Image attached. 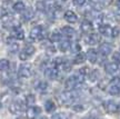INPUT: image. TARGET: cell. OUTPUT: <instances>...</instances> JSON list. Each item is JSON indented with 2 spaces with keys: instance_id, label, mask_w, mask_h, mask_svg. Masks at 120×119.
<instances>
[{
  "instance_id": "6da1fadb",
  "label": "cell",
  "mask_w": 120,
  "mask_h": 119,
  "mask_svg": "<svg viewBox=\"0 0 120 119\" xmlns=\"http://www.w3.org/2000/svg\"><path fill=\"white\" fill-rule=\"evenodd\" d=\"M82 81H83V75L82 73L78 75V76L69 77L68 79L66 80V82H64V87H66L67 90H72L76 88V86L79 85Z\"/></svg>"
},
{
  "instance_id": "7a4b0ae2",
  "label": "cell",
  "mask_w": 120,
  "mask_h": 119,
  "mask_svg": "<svg viewBox=\"0 0 120 119\" xmlns=\"http://www.w3.org/2000/svg\"><path fill=\"white\" fill-rule=\"evenodd\" d=\"M34 51H36V48L34 46H31V45H28V46L23 48V50L19 52V58L21 60H27L30 56L34 55Z\"/></svg>"
},
{
  "instance_id": "3957f363",
  "label": "cell",
  "mask_w": 120,
  "mask_h": 119,
  "mask_svg": "<svg viewBox=\"0 0 120 119\" xmlns=\"http://www.w3.org/2000/svg\"><path fill=\"white\" fill-rule=\"evenodd\" d=\"M18 75L22 78H29L32 75V68H31V65L27 64V65H21L19 67L18 70Z\"/></svg>"
},
{
  "instance_id": "277c9868",
  "label": "cell",
  "mask_w": 120,
  "mask_h": 119,
  "mask_svg": "<svg viewBox=\"0 0 120 119\" xmlns=\"http://www.w3.org/2000/svg\"><path fill=\"white\" fill-rule=\"evenodd\" d=\"M43 36V30L40 26H36L34 27L31 31H30V38L36 40V39H41Z\"/></svg>"
},
{
  "instance_id": "5b68a950",
  "label": "cell",
  "mask_w": 120,
  "mask_h": 119,
  "mask_svg": "<svg viewBox=\"0 0 120 119\" xmlns=\"http://www.w3.org/2000/svg\"><path fill=\"white\" fill-rule=\"evenodd\" d=\"M103 107H105L106 111L109 112V114H115V112L119 110V106L113 101H106L103 104Z\"/></svg>"
},
{
  "instance_id": "8992f818",
  "label": "cell",
  "mask_w": 120,
  "mask_h": 119,
  "mask_svg": "<svg viewBox=\"0 0 120 119\" xmlns=\"http://www.w3.org/2000/svg\"><path fill=\"white\" fill-rule=\"evenodd\" d=\"M75 95L71 94V92H62V94H60L59 96V99L61 100L62 104H66V105H68V104H71V102L75 100Z\"/></svg>"
},
{
  "instance_id": "52a82bcc",
  "label": "cell",
  "mask_w": 120,
  "mask_h": 119,
  "mask_svg": "<svg viewBox=\"0 0 120 119\" xmlns=\"http://www.w3.org/2000/svg\"><path fill=\"white\" fill-rule=\"evenodd\" d=\"M22 108H23V106H22V104L20 101H13V102L10 104V106H9V110H10L11 114L17 115V114H19V112L22 110Z\"/></svg>"
},
{
  "instance_id": "ba28073f",
  "label": "cell",
  "mask_w": 120,
  "mask_h": 119,
  "mask_svg": "<svg viewBox=\"0 0 120 119\" xmlns=\"http://www.w3.org/2000/svg\"><path fill=\"white\" fill-rule=\"evenodd\" d=\"M80 29L85 34H91L92 30H94V26L89 20H83L81 22V25H80Z\"/></svg>"
},
{
  "instance_id": "9c48e42d",
  "label": "cell",
  "mask_w": 120,
  "mask_h": 119,
  "mask_svg": "<svg viewBox=\"0 0 120 119\" xmlns=\"http://www.w3.org/2000/svg\"><path fill=\"white\" fill-rule=\"evenodd\" d=\"M64 19L69 22V23H75V22L78 20V17L77 15L71 11V10H68V11H66L64 12Z\"/></svg>"
},
{
  "instance_id": "30bf717a",
  "label": "cell",
  "mask_w": 120,
  "mask_h": 119,
  "mask_svg": "<svg viewBox=\"0 0 120 119\" xmlns=\"http://www.w3.org/2000/svg\"><path fill=\"white\" fill-rule=\"evenodd\" d=\"M41 112V109L39 108V107H32L30 106L28 108V110H27V116L29 117V118H34V117H37Z\"/></svg>"
},
{
  "instance_id": "8fae6325",
  "label": "cell",
  "mask_w": 120,
  "mask_h": 119,
  "mask_svg": "<svg viewBox=\"0 0 120 119\" xmlns=\"http://www.w3.org/2000/svg\"><path fill=\"white\" fill-rule=\"evenodd\" d=\"M99 50H100V54H102L103 56H108V55H110V52L112 51V47L109 43L105 42V43H101V45H100Z\"/></svg>"
},
{
  "instance_id": "7c38bea8",
  "label": "cell",
  "mask_w": 120,
  "mask_h": 119,
  "mask_svg": "<svg viewBox=\"0 0 120 119\" xmlns=\"http://www.w3.org/2000/svg\"><path fill=\"white\" fill-rule=\"evenodd\" d=\"M118 65L116 64V62H110V64H107L106 65V67H105V69H106V72L107 73H109V75H112V73H115V72L118 71Z\"/></svg>"
},
{
  "instance_id": "4fadbf2b",
  "label": "cell",
  "mask_w": 120,
  "mask_h": 119,
  "mask_svg": "<svg viewBox=\"0 0 120 119\" xmlns=\"http://www.w3.org/2000/svg\"><path fill=\"white\" fill-rule=\"evenodd\" d=\"M87 59L89 60L91 64H94L96 61H97V51L94 50V49H89V50L87 51Z\"/></svg>"
},
{
  "instance_id": "5bb4252c",
  "label": "cell",
  "mask_w": 120,
  "mask_h": 119,
  "mask_svg": "<svg viewBox=\"0 0 120 119\" xmlns=\"http://www.w3.org/2000/svg\"><path fill=\"white\" fill-rule=\"evenodd\" d=\"M12 34H13V37L16 39H18V40H21V39H23V37H25V32H23V30H22L19 26L13 28Z\"/></svg>"
},
{
  "instance_id": "9a60e30c",
  "label": "cell",
  "mask_w": 120,
  "mask_h": 119,
  "mask_svg": "<svg viewBox=\"0 0 120 119\" xmlns=\"http://www.w3.org/2000/svg\"><path fill=\"white\" fill-rule=\"evenodd\" d=\"M99 30H100V34L103 35V36H106V37H109V36H111L112 28L110 27V26L103 25V26H101V27L99 28Z\"/></svg>"
},
{
  "instance_id": "2e32d148",
  "label": "cell",
  "mask_w": 120,
  "mask_h": 119,
  "mask_svg": "<svg viewBox=\"0 0 120 119\" xmlns=\"http://www.w3.org/2000/svg\"><path fill=\"white\" fill-rule=\"evenodd\" d=\"M62 34H64V36H67L68 38H73V37L76 36V31H75L73 28L67 26V27H64V28H62Z\"/></svg>"
},
{
  "instance_id": "e0dca14e",
  "label": "cell",
  "mask_w": 120,
  "mask_h": 119,
  "mask_svg": "<svg viewBox=\"0 0 120 119\" xmlns=\"http://www.w3.org/2000/svg\"><path fill=\"white\" fill-rule=\"evenodd\" d=\"M45 75L50 79H56L57 76H58V71H57L56 68H47L45 71Z\"/></svg>"
},
{
  "instance_id": "ac0fdd59",
  "label": "cell",
  "mask_w": 120,
  "mask_h": 119,
  "mask_svg": "<svg viewBox=\"0 0 120 119\" xmlns=\"http://www.w3.org/2000/svg\"><path fill=\"white\" fill-rule=\"evenodd\" d=\"M22 17H23V19L25 20H27V21H29V20H31L32 18H34V10L32 9L28 8L26 10H23V15H22Z\"/></svg>"
},
{
  "instance_id": "d6986e66",
  "label": "cell",
  "mask_w": 120,
  "mask_h": 119,
  "mask_svg": "<svg viewBox=\"0 0 120 119\" xmlns=\"http://www.w3.org/2000/svg\"><path fill=\"white\" fill-rule=\"evenodd\" d=\"M45 109L47 112H52V111L56 110V105H55V102L52 101V100H48L46 101L45 104Z\"/></svg>"
},
{
  "instance_id": "ffe728a7",
  "label": "cell",
  "mask_w": 120,
  "mask_h": 119,
  "mask_svg": "<svg viewBox=\"0 0 120 119\" xmlns=\"http://www.w3.org/2000/svg\"><path fill=\"white\" fill-rule=\"evenodd\" d=\"M25 9H26V6L22 1H17V2L13 4V10L17 11V12H22Z\"/></svg>"
},
{
  "instance_id": "44dd1931",
  "label": "cell",
  "mask_w": 120,
  "mask_h": 119,
  "mask_svg": "<svg viewBox=\"0 0 120 119\" xmlns=\"http://www.w3.org/2000/svg\"><path fill=\"white\" fill-rule=\"evenodd\" d=\"M86 40H87V43H89V45H96L99 41V36L96 34H91Z\"/></svg>"
},
{
  "instance_id": "7402d4cb",
  "label": "cell",
  "mask_w": 120,
  "mask_h": 119,
  "mask_svg": "<svg viewBox=\"0 0 120 119\" xmlns=\"http://www.w3.org/2000/svg\"><path fill=\"white\" fill-rule=\"evenodd\" d=\"M70 48H71V43H70V41H68V40H64V41H62V42H60L59 49L62 51V52L68 51Z\"/></svg>"
},
{
  "instance_id": "603a6c76",
  "label": "cell",
  "mask_w": 120,
  "mask_h": 119,
  "mask_svg": "<svg viewBox=\"0 0 120 119\" xmlns=\"http://www.w3.org/2000/svg\"><path fill=\"white\" fill-rule=\"evenodd\" d=\"M10 67V62L7 59H0V71L8 70Z\"/></svg>"
},
{
  "instance_id": "cb8c5ba5",
  "label": "cell",
  "mask_w": 120,
  "mask_h": 119,
  "mask_svg": "<svg viewBox=\"0 0 120 119\" xmlns=\"http://www.w3.org/2000/svg\"><path fill=\"white\" fill-rule=\"evenodd\" d=\"M86 60V56L83 55V54H78L76 57H75V60H73V62L76 65H80V64H83V61Z\"/></svg>"
},
{
  "instance_id": "d4e9b609",
  "label": "cell",
  "mask_w": 120,
  "mask_h": 119,
  "mask_svg": "<svg viewBox=\"0 0 120 119\" xmlns=\"http://www.w3.org/2000/svg\"><path fill=\"white\" fill-rule=\"evenodd\" d=\"M108 91H109V94L110 95L116 96V95H118L120 92V88H119V86H117V85H111V86H109Z\"/></svg>"
},
{
  "instance_id": "484cf974",
  "label": "cell",
  "mask_w": 120,
  "mask_h": 119,
  "mask_svg": "<svg viewBox=\"0 0 120 119\" xmlns=\"http://www.w3.org/2000/svg\"><path fill=\"white\" fill-rule=\"evenodd\" d=\"M61 40V34L58 32V31H53L50 36V41L52 42H57V41H60Z\"/></svg>"
},
{
  "instance_id": "4316f807",
  "label": "cell",
  "mask_w": 120,
  "mask_h": 119,
  "mask_svg": "<svg viewBox=\"0 0 120 119\" xmlns=\"http://www.w3.org/2000/svg\"><path fill=\"white\" fill-rule=\"evenodd\" d=\"M8 50L10 51L11 54H16V52H18V50H19V43H17V42H11L10 45H9Z\"/></svg>"
},
{
  "instance_id": "83f0119b",
  "label": "cell",
  "mask_w": 120,
  "mask_h": 119,
  "mask_svg": "<svg viewBox=\"0 0 120 119\" xmlns=\"http://www.w3.org/2000/svg\"><path fill=\"white\" fill-rule=\"evenodd\" d=\"M34 102H36V97H34V95H27L26 97V104L27 105H29V106H32Z\"/></svg>"
},
{
  "instance_id": "f1b7e54d",
  "label": "cell",
  "mask_w": 120,
  "mask_h": 119,
  "mask_svg": "<svg viewBox=\"0 0 120 119\" xmlns=\"http://www.w3.org/2000/svg\"><path fill=\"white\" fill-rule=\"evenodd\" d=\"M48 88V84L46 81H39L38 85H37V89L39 91H45V90H47Z\"/></svg>"
},
{
  "instance_id": "f546056e",
  "label": "cell",
  "mask_w": 120,
  "mask_h": 119,
  "mask_svg": "<svg viewBox=\"0 0 120 119\" xmlns=\"http://www.w3.org/2000/svg\"><path fill=\"white\" fill-rule=\"evenodd\" d=\"M36 8L40 10V11H45L47 9V6H46V1H38L36 4Z\"/></svg>"
},
{
  "instance_id": "4dcf8cb0",
  "label": "cell",
  "mask_w": 120,
  "mask_h": 119,
  "mask_svg": "<svg viewBox=\"0 0 120 119\" xmlns=\"http://www.w3.org/2000/svg\"><path fill=\"white\" fill-rule=\"evenodd\" d=\"M120 34V29L118 27H115V28H112V32H111V36L112 37H118Z\"/></svg>"
},
{
  "instance_id": "1f68e13d",
  "label": "cell",
  "mask_w": 120,
  "mask_h": 119,
  "mask_svg": "<svg viewBox=\"0 0 120 119\" xmlns=\"http://www.w3.org/2000/svg\"><path fill=\"white\" fill-rule=\"evenodd\" d=\"M112 58H113V60H115L116 62H120V51L115 52L113 56H112Z\"/></svg>"
},
{
  "instance_id": "d6a6232c",
  "label": "cell",
  "mask_w": 120,
  "mask_h": 119,
  "mask_svg": "<svg viewBox=\"0 0 120 119\" xmlns=\"http://www.w3.org/2000/svg\"><path fill=\"white\" fill-rule=\"evenodd\" d=\"M73 110L77 111V112H80V111L83 110V106L82 105H75L73 106Z\"/></svg>"
},
{
  "instance_id": "836d02e7",
  "label": "cell",
  "mask_w": 120,
  "mask_h": 119,
  "mask_svg": "<svg viewBox=\"0 0 120 119\" xmlns=\"http://www.w3.org/2000/svg\"><path fill=\"white\" fill-rule=\"evenodd\" d=\"M86 2V0H73V4L75 6H82Z\"/></svg>"
},
{
  "instance_id": "e575fe53",
  "label": "cell",
  "mask_w": 120,
  "mask_h": 119,
  "mask_svg": "<svg viewBox=\"0 0 120 119\" xmlns=\"http://www.w3.org/2000/svg\"><path fill=\"white\" fill-rule=\"evenodd\" d=\"M6 15H7V11H6V9H4V7H1V6H0V18H4Z\"/></svg>"
},
{
  "instance_id": "d590c367",
  "label": "cell",
  "mask_w": 120,
  "mask_h": 119,
  "mask_svg": "<svg viewBox=\"0 0 120 119\" xmlns=\"http://www.w3.org/2000/svg\"><path fill=\"white\" fill-rule=\"evenodd\" d=\"M97 76H98V71H96L94 70L92 73H91V77H90V80L91 81H94L96 79H97Z\"/></svg>"
},
{
  "instance_id": "8d00e7d4",
  "label": "cell",
  "mask_w": 120,
  "mask_h": 119,
  "mask_svg": "<svg viewBox=\"0 0 120 119\" xmlns=\"http://www.w3.org/2000/svg\"><path fill=\"white\" fill-rule=\"evenodd\" d=\"M88 71H89V70H88V67H85V68H82L81 70H80V73H82V75L85 76V75H86Z\"/></svg>"
},
{
  "instance_id": "74e56055",
  "label": "cell",
  "mask_w": 120,
  "mask_h": 119,
  "mask_svg": "<svg viewBox=\"0 0 120 119\" xmlns=\"http://www.w3.org/2000/svg\"><path fill=\"white\" fill-rule=\"evenodd\" d=\"M52 118H66V116H64V115H59V114H57V115H53V116H52Z\"/></svg>"
},
{
  "instance_id": "f35d334b",
  "label": "cell",
  "mask_w": 120,
  "mask_h": 119,
  "mask_svg": "<svg viewBox=\"0 0 120 119\" xmlns=\"http://www.w3.org/2000/svg\"><path fill=\"white\" fill-rule=\"evenodd\" d=\"M117 7L120 9V0H118V1H117Z\"/></svg>"
},
{
  "instance_id": "ab89813d",
  "label": "cell",
  "mask_w": 120,
  "mask_h": 119,
  "mask_svg": "<svg viewBox=\"0 0 120 119\" xmlns=\"http://www.w3.org/2000/svg\"><path fill=\"white\" fill-rule=\"evenodd\" d=\"M1 39H2V32L0 31V41H1Z\"/></svg>"
},
{
  "instance_id": "60d3db41",
  "label": "cell",
  "mask_w": 120,
  "mask_h": 119,
  "mask_svg": "<svg viewBox=\"0 0 120 119\" xmlns=\"http://www.w3.org/2000/svg\"><path fill=\"white\" fill-rule=\"evenodd\" d=\"M0 107H1V104H0Z\"/></svg>"
}]
</instances>
